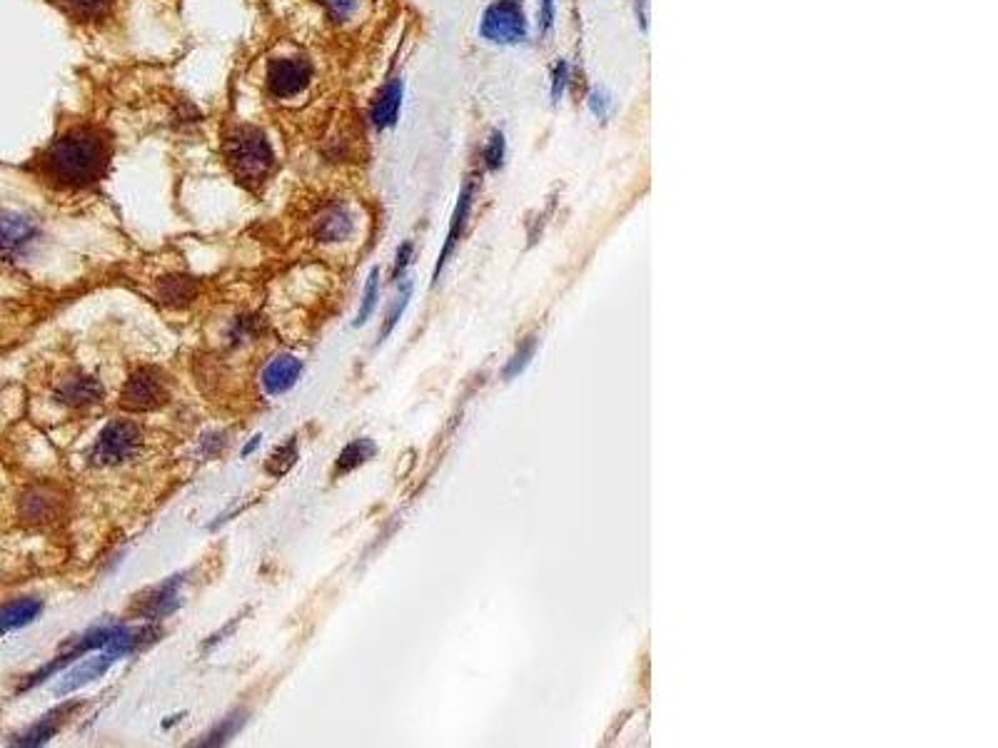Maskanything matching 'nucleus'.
I'll use <instances>...</instances> for the list:
<instances>
[{
	"mask_svg": "<svg viewBox=\"0 0 998 748\" xmlns=\"http://www.w3.org/2000/svg\"><path fill=\"white\" fill-rule=\"evenodd\" d=\"M140 444H143V437H140L138 424L130 422V419H113L98 434V442H95L93 454H90V462L98 464V467H113V464L135 457Z\"/></svg>",
	"mask_w": 998,
	"mask_h": 748,
	"instance_id": "nucleus-3",
	"label": "nucleus"
},
{
	"mask_svg": "<svg viewBox=\"0 0 998 748\" xmlns=\"http://www.w3.org/2000/svg\"><path fill=\"white\" fill-rule=\"evenodd\" d=\"M322 5H325L327 15H330L332 20L342 23V20H347L352 13H355L357 0H322Z\"/></svg>",
	"mask_w": 998,
	"mask_h": 748,
	"instance_id": "nucleus-25",
	"label": "nucleus"
},
{
	"mask_svg": "<svg viewBox=\"0 0 998 748\" xmlns=\"http://www.w3.org/2000/svg\"><path fill=\"white\" fill-rule=\"evenodd\" d=\"M243 724H245V714L235 711V714L225 716L220 724H215L213 729H210L208 734H205L203 739L198 741V746H225L230 739H233V736H238V731L243 729Z\"/></svg>",
	"mask_w": 998,
	"mask_h": 748,
	"instance_id": "nucleus-19",
	"label": "nucleus"
},
{
	"mask_svg": "<svg viewBox=\"0 0 998 748\" xmlns=\"http://www.w3.org/2000/svg\"><path fill=\"white\" fill-rule=\"evenodd\" d=\"M377 295H380V270L375 267V270H372V275L367 277L365 295H362V305H360V312H357L355 327H362L367 320H370L372 310H375V305H377Z\"/></svg>",
	"mask_w": 998,
	"mask_h": 748,
	"instance_id": "nucleus-24",
	"label": "nucleus"
},
{
	"mask_svg": "<svg viewBox=\"0 0 998 748\" xmlns=\"http://www.w3.org/2000/svg\"><path fill=\"white\" fill-rule=\"evenodd\" d=\"M302 374V362L292 355H280L262 370V389L270 397L285 394L287 389L295 387V382Z\"/></svg>",
	"mask_w": 998,
	"mask_h": 748,
	"instance_id": "nucleus-10",
	"label": "nucleus"
},
{
	"mask_svg": "<svg viewBox=\"0 0 998 748\" xmlns=\"http://www.w3.org/2000/svg\"><path fill=\"white\" fill-rule=\"evenodd\" d=\"M552 20H554V3H552V0H542V25H544V30L552 28Z\"/></svg>",
	"mask_w": 998,
	"mask_h": 748,
	"instance_id": "nucleus-30",
	"label": "nucleus"
},
{
	"mask_svg": "<svg viewBox=\"0 0 998 748\" xmlns=\"http://www.w3.org/2000/svg\"><path fill=\"white\" fill-rule=\"evenodd\" d=\"M55 512H58V499H53L48 492H43V489H30V492H25L23 499H20V517H23L25 522L33 524L50 522V519L55 517Z\"/></svg>",
	"mask_w": 998,
	"mask_h": 748,
	"instance_id": "nucleus-17",
	"label": "nucleus"
},
{
	"mask_svg": "<svg viewBox=\"0 0 998 748\" xmlns=\"http://www.w3.org/2000/svg\"><path fill=\"white\" fill-rule=\"evenodd\" d=\"M527 18L517 0H499L490 5L482 18V35L492 43L514 45L527 38Z\"/></svg>",
	"mask_w": 998,
	"mask_h": 748,
	"instance_id": "nucleus-6",
	"label": "nucleus"
},
{
	"mask_svg": "<svg viewBox=\"0 0 998 748\" xmlns=\"http://www.w3.org/2000/svg\"><path fill=\"white\" fill-rule=\"evenodd\" d=\"M40 235L35 217L15 210H0V260H23Z\"/></svg>",
	"mask_w": 998,
	"mask_h": 748,
	"instance_id": "nucleus-5",
	"label": "nucleus"
},
{
	"mask_svg": "<svg viewBox=\"0 0 998 748\" xmlns=\"http://www.w3.org/2000/svg\"><path fill=\"white\" fill-rule=\"evenodd\" d=\"M180 606V576H170L168 581L155 586L145 599H140L138 616L148 621H158L163 616H170Z\"/></svg>",
	"mask_w": 998,
	"mask_h": 748,
	"instance_id": "nucleus-8",
	"label": "nucleus"
},
{
	"mask_svg": "<svg viewBox=\"0 0 998 748\" xmlns=\"http://www.w3.org/2000/svg\"><path fill=\"white\" fill-rule=\"evenodd\" d=\"M75 706H60V709H55V711H50V714H45L43 719L38 721L35 726H30L25 734H20L18 739L13 741L15 746H43V744H48L50 739H53L55 734L60 731V726H63V721H65V716L73 711Z\"/></svg>",
	"mask_w": 998,
	"mask_h": 748,
	"instance_id": "nucleus-15",
	"label": "nucleus"
},
{
	"mask_svg": "<svg viewBox=\"0 0 998 748\" xmlns=\"http://www.w3.org/2000/svg\"><path fill=\"white\" fill-rule=\"evenodd\" d=\"M168 402V384L158 370H135L120 389V407L128 412H150Z\"/></svg>",
	"mask_w": 998,
	"mask_h": 748,
	"instance_id": "nucleus-4",
	"label": "nucleus"
},
{
	"mask_svg": "<svg viewBox=\"0 0 998 748\" xmlns=\"http://www.w3.org/2000/svg\"><path fill=\"white\" fill-rule=\"evenodd\" d=\"M410 297H412V282H410V280H405V282H402L400 292H397V297H395V300H392L390 310H387L385 322H382L380 342H382V340H387V337H390V332L395 330L397 322H400V317H402V312L407 310V302H410Z\"/></svg>",
	"mask_w": 998,
	"mask_h": 748,
	"instance_id": "nucleus-23",
	"label": "nucleus"
},
{
	"mask_svg": "<svg viewBox=\"0 0 998 748\" xmlns=\"http://www.w3.org/2000/svg\"><path fill=\"white\" fill-rule=\"evenodd\" d=\"M312 68L302 58H277L267 68V90L275 98H295L310 85Z\"/></svg>",
	"mask_w": 998,
	"mask_h": 748,
	"instance_id": "nucleus-7",
	"label": "nucleus"
},
{
	"mask_svg": "<svg viewBox=\"0 0 998 748\" xmlns=\"http://www.w3.org/2000/svg\"><path fill=\"white\" fill-rule=\"evenodd\" d=\"M412 252H415V247H412V242H405V245H402L400 250H397L395 267H392V277H395V280H400L402 272L407 270V265H410V260H412Z\"/></svg>",
	"mask_w": 998,
	"mask_h": 748,
	"instance_id": "nucleus-29",
	"label": "nucleus"
},
{
	"mask_svg": "<svg viewBox=\"0 0 998 748\" xmlns=\"http://www.w3.org/2000/svg\"><path fill=\"white\" fill-rule=\"evenodd\" d=\"M537 345H539V340L537 337H527V340L522 342V345L517 347V352H514L512 357H509V362H507V367L502 370V377L504 379H514V377H519L524 370L529 367V362L534 360V352H537Z\"/></svg>",
	"mask_w": 998,
	"mask_h": 748,
	"instance_id": "nucleus-22",
	"label": "nucleus"
},
{
	"mask_svg": "<svg viewBox=\"0 0 998 748\" xmlns=\"http://www.w3.org/2000/svg\"><path fill=\"white\" fill-rule=\"evenodd\" d=\"M472 202H475V183H467L465 187H462V192H460V200H457L455 215H452V225H450V232H447L445 247H442L440 260H437L435 280H437V277H440V272L445 270V265H447V260H450L452 250H455V245H457V242H460L462 230H465V225H467V217H470Z\"/></svg>",
	"mask_w": 998,
	"mask_h": 748,
	"instance_id": "nucleus-11",
	"label": "nucleus"
},
{
	"mask_svg": "<svg viewBox=\"0 0 998 748\" xmlns=\"http://www.w3.org/2000/svg\"><path fill=\"white\" fill-rule=\"evenodd\" d=\"M485 160H487V168H490V170H497L499 165H502V160H504V138H502V133H495L490 138V143H487V150H485Z\"/></svg>",
	"mask_w": 998,
	"mask_h": 748,
	"instance_id": "nucleus-26",
	"label": "nucleus"
},
{
	"mask_svg": "<svg viewBox=\"0 0 998 748\" xmlns=\"http://www.w3.org/2000/svg\"><path fill=\"white\" fill-rule=\"evenodd\" d=\"M295 462H297V439L290 437L285 444H280V447L270 454L265 469L267 474H272V477H285V474L295 467Z\"/></svg>",
	"mask_w": 998,
	"mask_h": 748,
	"instance_id": "nucleus-21",
	"label": "nucleus"
},
{
	"mask_svg": "<svg viewBox=\"0 0 998 748\" xmlns=\"http://www.w3.org/2000/svg\"><path fill=\"white\" fill-rule=\"evenodd\" d=\"M352 232V215L347 207L335 205L322 212L315 222V237L320 242H342Z\"/></svg>",
	"mask_w": 998,
	"mask_h": 748,
	"instance_id": "nucleus-13",
	"label": "nucleus"
},
{
	"mask_svg": "<svg viewBox=\"0 0 998 748\" xmlns=\"http://www.w3.org/2000/svg\"><path fill=\"white\" fill-rule=\"evenodd\" d=\"M402 108V80L392 78L385 88L377 95L375 105H372V123L377 128H390L397 123V115Z\"/></svg>",
	"mask_w": 998,
	"mask_h": 748,
	"instance_id": "nucleus-14",
	"label": "nucleus"
},
{
	"mask_svg": "<svg viewBox=\"0 0 998 748\" xmlns=\"http://www.w3.org/2000/svg\"><path fill=\"white\" fill-rule=\"evenodd\" d=\"M375 454H377V447L372 439H367V437L355 439V442L347 444V447L340 452V457H337L335 474L337 477H342V474L355 472L357 467H362V464H365L367 459L375 457Z\"/></svg>",
	"mask_w": 998,
	"mask_h": 748,
	"instance_id": "nucleus-18",
	"label": "nucleus"
},
{
	"mask_svg": "<svg viewBox=\"0 0 998 748\" xmlns=\"http://www.w3.org/2000/svg\"><path fill=\"white\" fill-rule=\"evenodd\" d=\"M55 399L68 407H88V404H95L103 399V387L95 377H85V374H78V377H70L55 389Z\"/></svg>",
	"mask_w": 998,
	"mask_h": 748,
	"instance_id": "nucleus-12",
	"label": "nucleus"
},
{
	"mask_svg": "<svg viewBox=\"0 0 998 748\" xmlns=\"http://www.w3.org/2000/svg\"><path fill=\"white\" fill-rule=\"evenodd\" d=\"M567 78H569V65L564 60H559L557 68H554V80H552V100L559 103V98L564 95V88H567Z\"/></svg>",
	"mask_w": 998,
	"mask_h": 748,
	"instance_id": "nucleus-28",
	"label": "nucleus"
},
{
	"mask_svg": "<svg viewBox=\"0 0 998 748\" xmlns=\"http://www.w3.org/2000/svg\"><path fill=\"white\" fill-rule=\"evenodd\" d=\"M257 447H260V437H255V439H252V442H248V444H245V449H243V457H248V454H250V452H255V449H257Z\"/></svg>",
	"mask_w": 998,
	"mask_h": 748,
	"instance_id": "nucleus-31",
	"label": "nucleus"
},
{
	"mask_svg": "<svg viewBox=\"0 0 998 748\" xmlns=\"http://www.w3.org/2000/svg\"><path fill=\"white\" fill-rule=\"evenodd\" d=\"M108 143L93 128H68L58 138L50 140L35 158L33 170L45 183L80 190L103 178L108 168Z\"/></svg>",
	"mask_w": 998,
	"mask_h": 748,
	"instance_id": "nucleus-1",
	"label": "nucleus"
},
{
	"mask_svg": "<svg viewBox=\"0 0 998 748\" xmlns=\"http://www.w3.org/2000/svg\"><path fill=\"white\" fill-rule=\"evenodd\" d=\"M40 611H43V601L40 599H18L13 604L3 606L0 609V636L33 624L40 616Z\"/></svg>",
	"mask_w": 998,
	"mask_h": 748,
	"instance_id": "nucleus-16",
	"label": "nucleus"
},
{
	"mask_svg": "<svg viewBox=\"0 0 998 748\" xmlns=\"http://www.w3.org/2000/svg\"><path fill=\"white\" fill-rule=\"evenodd\" d=\"M73 20H93L113 5V0H53Z\"/></svg>",
	"mask_w": 998,
	"mask_h": 748,
	"instance_id": "nucleus-20",
	"label": "nucleus"
},
{
	"mask_svg": "<svg viewBox=\"0 0 998 748\" xmlns=\"http://www.w3.org/2000/svg\"><path fill=\"white\" fill-rule=\"evenodd\" d=\"M589 110H592L599 120H607L609 113H612V98H609L604 90H594V93L589 95Z\"/></svg>",
	"mask_w": 998,
	"mask_h": 748,
	"instance_id": "nucleus-27",
	"label": "nucleus"
},
{
	"mask_svg": "<svg viewBox=\"0 0 998 748\" xmlns=\"http://www.w3.org/2000/svg\"><path fill=\"white\" fill-rule=\"evenodd\" d=\"M225 160H228L238 183L250 187V190L265 185L272 168H275L272 145L267 143L265 133H260L257 128H250V125L235 128L228 135V140H225Z\"/></svg>",
	"mask_w": 998,
	"mask_h": 748,
	"instance_id": "nucleus-2",
	"label": "nucleus"
},
{
	"mask_svg": "<svg viewBox=\"0 0 998 748\" xmlns=\"http://www.w3.org/2000/svg\"><path fill=\"white\" fill-rule=\"evenodd\" d=\"M113 664H115V659L110 654H105V651L98 656H90V659H85L83 664L73 666V669H70L68 674L63 676V681L55 686V694L68 696V694H73V691H80L83 686L98 681L100 676H103Z\"/></svg>",
	"mask_w": 998,
	"mask_h": 748,
	"instance_id": "nucleus-9",
	"label": "nucleus"
}]
</instances>
